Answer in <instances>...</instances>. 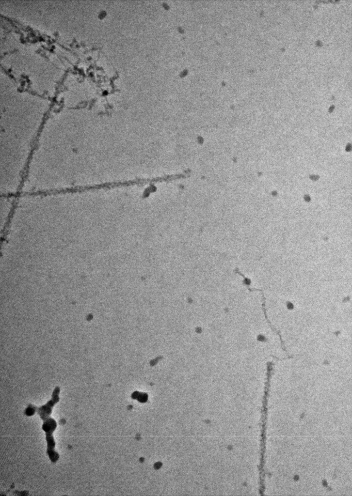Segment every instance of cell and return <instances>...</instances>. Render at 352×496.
<instances>
[{"label":"cell","instance_id":"cell-1","mask_svg":"<svg viewBox=\"0 0 352 496\" xmlns=\"http://www.w3.org/2000/svg\"><path fill=\"white\" fill-rule=\"evenodd\" d=\"M42 429L46 433V439L47 442V453L53 463H55L59 458V454L55 450V442L53 436V433L57 427L56 421L49 417L43 420Z\"/></svg>","mask_w":352,"mask_h":496},{"label":"cell","instance_id":"cell-2","mask_svg":"<svg viewBox=\"0 0 352 496\" xmlns=\"http://www.w3.org/2000/svg\"><path fill=\"white\" fill-rule=\"evenodd\" d=\"M59 388H56L52 393L51 400L46 404L38 408L36 407V412L43 420L50 417L53 407L59 400Z\"/></svg>","mask_w":352,"mask_h":496},{"label":"cell","instance_id":"cell-3","mask_svg":"<svg viewBox=\"0 0 352 496\" xmlns=\"http://www.w3.org/2000/svg\"><path fill=\"white\" fill-rule=\"evenodd\" d=\"M36 411V407L30 404L25 410V414L28 416L33 415Z\"/></svg>","mask_w":352,"mask_h":496}]
</instances>
